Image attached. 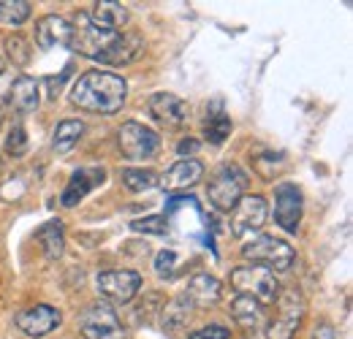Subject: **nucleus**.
<instances>
[{
    "label": "nucleus",
    "instance_id": "22",
    "mask_svg": "<svg viewBox=\"0 0 353 339\" xmlns=\"http://www.w3.org/2000/svg\"><path fill=\"white\" fill-rule=\"evenodd\" d=\"M39 242H41V250H44L46 260H57L63 250H65V234H63V223L60 220H49L46 225L39 228Z\"/></svg>",
    "mask_w": 353,
    "mask_h": 339
},
{
    "label": "nucleus",
    "instance_id": "13",
    "mask_svg": "<svg viewBox=\"0 0 353 339\" xmlns=\"http://www.w3.org/2000/svg\"><path fill=\"white\" fill-rule=\"evenodd\" d=\"M277 301H280V315L269 323L266 339H294L302 318H305V301L299 296V291H288Z\"/></svg>",
    "mask_w": 353,
    "mask_h": 339
},
{
    "label": "nucleus",
    "instance_id": "18",
    "mask_svg": "<svg viewBox=\"0 0 353 339\" xmlns=\"http://www.w3.org/2000/svg\"><path fill=\"white\" fill-rule=\"evenodd\" d=\"M201 176H204V166L193 158H185V161H176L163 176H158V185L163 190H185V187H193Z\"/></svg>",
    "mask_w": 353,
    "mask_h": 339
},
{
    "label": "nucleus",
    "instance_id": "17",
    "mask_svg": "<svg viewBox=\"0 0 353 339\" xmlns=\"http://www.w3.org/2000/svg\"><path fill=\"white\" fill-rule=\"evenodd\" d=\"M221 294H223V288L218 277H212V274H193V277L188 280V288H185L182 296L193 304V309H196V307L204 309V307L218 304V301H221Z\"/></svg>",
    "mask_w": 353,
    "mask_h": 339
},
{
    "label": "nucleus",
    "instance_id": "26",
    "mask_svg": "<svg viewBox=\"0 0 353 339\" xmlns=\"http://www.w3.org/2000/svg\"><path fill=\"white\" fill-rule=\"evenodd\" d=\"M141 52H144V41H141L139 36H133V33H123V39H120V43H117V49H114L109 65H125V63H133Z\"/></svg>",
    "mask_w": 353,
    "mask_h": 339
},
{
    "label": "nucleus",
    "instance_id": "36",
    "mask_svg": "<svg viewBox=\"0 0 353 339\" xmlns=\"http://www.w3.org/2000/svg\"><path fill=\"white\" fill-rule=\"evenodd\" d=\"M0 74H3V65H0Z\"/></svg>",
    "mask_w": 353,
    "mask_h": 339
},
{
    "label": "nucleus",
    "instance_id": "29",
    "mask_svg": "<svg viewBox=\"0 0 353 339\" xmlns=\"http://www.w3.org/2000/svg\"><path fill=\"white\" fill-rule=\"evenodd\" d=\"M155 274L161 277V280H172L176 271H179V266H182V258H179V253L176 250H161V253L155 255Z\"/></svg>",
    "mask_w": 353,
    "mask_h": 339
},
{
    "label": "nucleus",
    "instance_id": "28",
    "mask_svg": "<svg viewBox=\"0 0 353 339\" xmlns=\"http://www.w3.org/2000/svg\"><path fill=\"white\" fill-rule=\"evenodd\" d=\"M3 49H6V54H8V60L17 65V68H25L28 63H30V43L28 39H22L19 33H14V36H8L6 41H3Z\"/></svg>",
    "mask_w": 353,
    "mask_h": 339
},
{
    "label": "nucleus",
    "instance_id": "16",
    "mask_svg": "<svg viewBox=\"0 0 353 339\" xmlns=\"http://www.w3.org/2000/svg\"><path fill=\"white\" fill-rule=\"evenodd\" d=\"M8 103L19 114H30L41 103V85L33 76H17L8 87Z\"/></svg>",
    "mask_w": 353,
    "mask_h": 339
},
{
    "label": "nucleus",
    "instance_id": "1",
    "mask_svg": "<svg viewBox=\"0 0 353 339\" xmlns=\"http://www.w3.org/2000/svg\"><path fill=\"white\" fill-rule=\"evenodd\" d=\"M128 98L123 76L109 71H88L71 87V103L90 114H117Z\"/></svg>",
    "mask_w": 353,
    "mask_h": 339
},
{
    "label": "nucleus",
    "instance_id": "6",
    "mask_svg": "<svg viewBox=\"0 0 353 339\" xmlns=\"http://www.w3.org/2000/svg\"><path fill=\"white\" fill-rule=\"evenodd\" d=\"M117 144L128 161H152L161 150V136L152 127L128 120L117 130Z\"/></svg>",
    "mask_w": 353,
    "mask_h": 339
},
{
    "label": "nucleus",
    "instance_id": "33",
    "mask_svg": "<svg viewBox=\"0 0 353 339\" xmlns=\"http://www.w3.org/2000/svg\"><path fill=\"white\" fill-rule=\"evenodd\" d=\"M312 339H334V329L329 323H318L312 329Z\"/></svg>",
    "mask_w": 353,
    "mask_h": 339
},
{
    "label": "nucleus",
    "instance_id": "14",
    "mask_svg": "<svg viewBox=\"0 0 353 339\" xmlns=\"http://www.w3.org/2000/svg\"><path fill=\"white\" fill-rule=\"evenodd\" d=\"M103 182H106V171L98 169V166L74 171L71 179H68V185H65V190H63V196H60V204H63L65 209H74L79 201H85L90 193H92L98 185H103Z\"/></svg>",
    "mask_w": 353,
    "mask_h": 339
},
{
    "label": "nucleus",
    "instance_id": "25",
    "mask_svg": "<svg viewBox=\"0 0 353 339\" xmlns=\"http://www.w3.org/2000/svg\"><path fill=\"white\" fill-rule=\"evenodd\" d=\"M33 6L28 0H0V25L8 28H19L28 22Z\"/></svg>",
    "mask_w": 353,
    "mask_h": 339
},
{
    "label": "nucleus",
    "instance_id": "31",
    "mask_svg": "<svg viewBox=\"0 0 353 339\" xmlns=\"http://www.w3.org/2000/svg\"><path fill=\"white\" fill-rule=\"evenodd\" d=\"M133 231H141V234H166L169 231V220L161 217V214H152V217H139L131 223Z\"/></svg>",
    "mask_w": 353,
    "mask_h": 339
},
{
    "label": "nucleus",
    "instance_id": "27",
    "mask_svg": "<svg viewBox=\"0 0 353 339\" xmlns=\"http://www.w3.org/2000/svg\"><path fill=\"white\" fill-rule=\"evenodd\" d=\"M123 185L133 193H147L152 187H158V174L150 169H123Z\"/></svg>",
    "mask_w": 353,
    "mask_h": 339
},
{
    "label": "nucleus",
    "instance_id": "7",
    "mask_svg": "<svg viewBox=\"0 0 353 339\" xmlns=\"http://www.w3.org/2000/svg\"><path fill=\"white\" fill-rule=\"evenodd\" d=\"M79 331L85 339H125V329L109 304H90L79 318Z\"/></svg>",
    "mask_w": 353,
    "mask_h": 339
},
{
    "label": "nucleus",
    "instance_id": "12",
    "mask_svg": "<svg viewBox=\"0 0 353 339\" xmlns=\"http://www.w3.org/2000/svg\"><path fill=\"white\" fill-rule=\"evenodd\" d=\"M14 323L19 331H25L28 337H46L52 334L60 323H63V312L52 304H36V307H25L22 312L14 315Z\"/></svg>",
    "mask_w": 353,
    "mask_h": 339
},
{
    "label": "nucleus",
    "instance_id": "3",
    "mask_svg": "<svg viewBox=\"0 0 353 339\" xmlns=\"http://www.w3.org/2000/svg\"><path fill=\"white\" fill-rule=\"evenodd\" d=\"M228 280H231V288L236 291V296H250L259 304H272L280 298V282H277L274 271H269L259 263L236 266Z\"/></svg>",
    "mask_w": 353,
    "mask_h": 339
},
{
    "label": "nucleus",
    "instance_id": "9",
    "mask_svg": "<svg viewBox=\"0 0 353 339\" xmlns=\"http://www.w3.org/2000/svg\"><path fill=\"white\" fill-rule=\"evenodd\" d=\"M147 109L152 114V120L158 125H163L166 130H179L188 125L190 117V106L188 101H182L174 92H152L147 101Z\"/></svg>",
    "mask_w": 353,
    "mask_h": 339
},
{
    "label": "nucleus",
    "instance_id": "19",
    "mask_svg": "<svg viewBox=\"0 0 353 339\" xmlns=\"http://www.w3.org/2000/svg\"><path fill=\"white\" fill-rule=\"evenodd\" d=\"M228 312L236 320V326H242L248 331H256L261 326V320H264V304H259L256 298L250 296H236L231 301Z\"/></svg>",
    "mask_w": 353,
    "mask_h": 339
},
{
    "label": "nucleus",
    "instance_id": "35",
    "mask_svg": "<svg viewBox=\"0 0 353 339\" xmlns=\"http://www.w3.org/2000/svg\"><path fill=\"white\" fill-rule=\"evenodd\" d=\"M0 123H3V114H0Z\"/></svg>",
    "mask_w": 353,
    "mask_h": 339
},
{
    "label": "nucleus",
    "instance_id": "10",
    "mask_svg": "<svg viewBox=\"0 0 353 339\" xmlns=\"http://www.w3.org/2000/svg\"><path fill=\"white\" fill-rule=\"evenodd\" d=\"M266 214H269V207H266L264 196H242L239 204L234 207V214H231V234L245 239V236L261 231Z\"/></svg>",
    "mask_w": 353,
    "mask_h": 339
},
{
    "label": "nucleus",
    "instance_id": "23",
    "mask_svg": "<svg viewBox=\"0 0 353 339\" xmlns=\"http://www.w3.org/2000/svg\"><path fill=\"white\" fill-rule=\"evenodd\" d=\"M190 309H193V304L185 296H176L169 304H163V309H161V326H163V331H182L185 323H188V318H190Z\"/></svg>",
    "mask_w": 353,
    "mask_h": 339
},
{
    "label": "nucleus",
    "instance_id": "34",
    "mask_svg": "<svg viewBox=\"0 0 353 339\" xmlns=\"http://www.w3.org/2000/svg\"><path fill=\"white\" fill-rule=\"evenodd\" d=\"M196 150H199V141H196V138H185V141H179V147H176L179 155H193Z\"/></svg>",
    "mask_w": 353,
    "mask_h": 339
},
{
    "label": "nucleus",
    "instance_id": "21",
    "mask_svg": "<svg viewBox=\"0 0 353 339\" xmlns=\"http://www.w3.org/2000/svg\"><path fill=\"white\" fill-rule=\"evenodd\" d=\"M231 136V117L223 112L221 101L212 103V109H207V120H204V138L215 147H221L223 141Z\"/></svg>",
    "mask_w": 353,
    "mask_h": 339
},
{
    "label": "nucleus",
    "instance_id": "24",
    "mask_svg": "<svg viewBox=\"0 0 353 339\" xmlns=\"http://www.w3.org/2000/svg\"><path fill=\"white\" fill-rule=\"evenodd\" d=\"M82 133H85V123L82 120H63L60 125L54 127V138H52L54 152H60V155L71 152L79 144Z\"/></svg>",
    "mask_w": 353,
    "mask_h": 339
},
{
    "label": "nucleus",
    "instance_id": "5",
    "mask_svg": "<svg viewBox=\"0 0 353 339\" xmlns=\"http://www.w3.org/2000/svg\"><path fill=\"white\" fill-rule=\"evenodd\" d=\"M245 187H248V174L236 163H225L210 179V187H207L210 204L221 212H231L239 204V198L245 196Z\"/></svg>",
    "mask_w": 353,
    "mask_h": 339
},
{
    "label": "nucleus",
    "instance_id": "11",
    "mask_svg": "<svg viewBox=\"0 0 353 339\" xmlns=\"http://www.w3.org/2000/svg\"><path fill=\"white\" fill-rule=\"evenodd\" d=\"M274 223L285 234H296L302 223V190L291 182H283L274 187Z\"/></svg>",
    "mask_w": 353,
    "mask_h": 339
},
{
    "label": "nucleus",
    "instance_id": "4",
    "mask_svg": "<svg viewBox=\"0 0 353 339\" xmlns=\"http://www.w3.org/2000/svg\"><path fill=\"white\" fill-rule=\"evenodd\" d=\"M242 255H245V260H253L259 266L264 263V269H269V271H288L296 260V253L288 242L266 236V234L248 239L242 245Z\"/></svg>",
    "mask_w": 353,
    "mask_h": 339
},
{
    "label": "nucleus",
    "instance_id": "2",
    "mask_svg": "<svg viewBox=\"0 0 353 339\" xmlns=\"http://www.w3.org/2000/svg\"><path fill=\"white\" fill-rule=\"evenodd\" d=\"M74 33H71V49H77L79 54L92 57V60H101V63H109L117 43L123 39L120 30H109L103 25H95L88 14H77V25H71Z\"/></svg>",
    "mask_w": 353,
    "mask_h": 339
},
{
    "label": "nucleus",
    "instance_id": "32",
    "mask_svg": "<svg viewBox=\"0 0 353 339\" xmlns=\"http://www.w3.org/2000/svg\"><path fill=\"white\" fill-rule=\"evenodd\" d=\"M188 339H231V331L221 323H212V326H204L199 331H190Z\"/></svg>",
    "mask_w": 353,
    "mask_h": 339
},
{
    "label": "nucleus",
    "instance_id": "20",
    "mask_svg": "<svg viewBox=\"0 0 353 339\" xmlns=\"http://www.w3.org/2000/svg\"><path fill=\"white\" fill-rule=\"evenodd\" d=\"M88 17L95 25H103L109 30H120L128 22V8L117 0H98V3H92V11Z\"/></svg>",
    "mask_w": 353,
    "mask_h": 339
},
{
    "label": "nucleus",
    "instance_id": "8",
    "mask_svg": "<svg viewBox=\"0 0 353 339\" xmlns=\"http://www.w3.org/2000/svg\"><path fill=\"white\" fill-rule=\"evenodd\" d=\"M98 294L106 296L114 304H128L141 291V277L131 269H112V271H101L95 277Z\"/></svg>",
    "mask_w": 353,
    "mask_h": 339
},
{
    "label": "nucleus",
    "instance_id": "30",
    "mask_svg": "<svg viewBox=\"0 0 353 339\" xmlns=\"http://www.w3.org/2000/svg\"><path fill=\"white\" fill-rule=\"evenodd\" d=\"M25 150H28V133H25L22 123H14L6 133V152L8 155H22Z\"/></svg>",
    "mask_w": 353,
    "mask_h": 339
},
{
    "label": "nucleus",
    "instance_id": "15",
    "mask_svg": "<svg viewBox=\"0 0 353 339\" xmlns=\"http://www.w3.org/2000/svg\"><path fill=\"white\" fill-rule=\"evenodd\" d=\"M71 22L57 14H46L36 25V43L41 49H57V46H71Z\"/></svg>",
    "mask_w": 353,
    "mask_h": 339
}]
</instances>
